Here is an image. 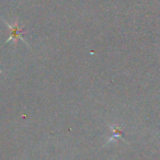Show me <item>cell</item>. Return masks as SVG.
<instances>
[{
    "label": "cell",
    "instance_id": "1",
    "mask_svg": "<svg viewBox=\"0 0 160 160\" xmlns=\"http://www.w3.org/2000/svg\"><path fill=\"white\" fill-rule=\"evenodd\" d=\"M8 27L11 29V36H10L9 38H8V41H11V40H13V38H22V36H21V33H22V30H20L18 28V24H14V27H11V25H9L8 24Z\"/></svg>",
    "mask_w": 160,
    "mask_h": 160
}]
</instances>
